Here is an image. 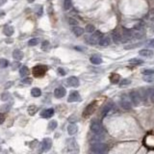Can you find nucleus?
I'll list each match as a JSON object with an SVG mask.
<instances>
[{"instance_id":"obj_29","label":"nucleus","mask_w":154,"mask_h":154,"mask_svg":"<svg viewBox=\"0 0 154 154\" xmlns=\"http://www.w3.org/2000/svg\"><path fill=\"white\" fill-rule=\"evenodd\" d=\"M134 29H136V30H144V21H139L138 23L134 25Z\"/></svg>"},{"instance_id":"obj_48","label":"nucleus","mask_w":154,"mask_h":154,"mask_svg":"<svg viewBox=\"0 0 154 154\" xmlns=\"http://www.w3.org/2000/svg\"><path fill=\"white\" fill-rule=\"evenodd\" d=\"M148 46L149 47H152V48H154V39L153 40H151V41H149V42H148Z\"/></svg>"},{"instance_id":"obj_5","label":"nucleus","mask_w":154,"mask_h":154,"mask_svg":"<svg viewBox=\"0 0 154 154\" xmlns=\"http://www.w3.org/2000/svg\"><path fill=\"white\" fill-rule=\"evenodd\" d=\"M46 71H47L46 65H38L33 67V75L37 77V78H41V77L44 76V74L46 73Z\"/></svg>"},{"instance_id":"obj_33","label":"nucleus","mask_w":154,"mask_h":154,"mask_svg":"<svg viewBox=\"0 0 154 154\" xmlns=\"http://www.w3.org/2000/svg\"><path fill=\"white\" fill-rule=\"evenodd\" d=\"M144 81L148 82V83L154 82V74H150V75H144Z\"/></svg>"},{"instance_id":"obj_31","label":"nucleus","mask_w":154,"mask_h":154,"mask_svg":"<svg viewBox=\"0 0 154 154\" xmlns=\"http://www.w3.org/2000/svg\"><path fill=\"white\" fill-rule=\"evenodd\" d=\"M8 65H9V62L7 59H0V68H6Z\"/></svg>"},{"instance_id":"obj_6","label":"nucleus","mask_w":154,"mask_h":154,"mask_svg":"<svg viewBox=\"0 0 154 154\" xmlns=\"http://www.w3.org/2000/svg\"><path fill=\"white\" fill-rule=\"evenodd\" d=\"M144 144L149 149H154V133H148L144 136Z\"/></svg>"},{"instance_id":"obj_24","label":"nucleus","mask_w":154,"mask_h":154,"mask_svg":"<svg viewBox=\"0 0 154 154\" xmlns=\"http://www.w3.org/2000/svg\"><path fill=\"white\" fill-rule=\"evenodd\" d=\"M112 108H113V104L112 103H108V104L105 105L104 108L102 109V116H103V117L106 116L107 114L109 113L111 110H112Z\"/></svg>"},{"instance_id":"obj_46","label":"nucleus","mask_w":154,"mask_h":154,"mask_svg":"<svg viewBox=\"0 0 154 154\" xmlns=\"http://www.w3.org/2000/svg\"><path fill=\"white\" fill-rule=\"evenodd\" d=\"M5 121V115L2 113H0V124H2Z\"/></svg>"},{"instance_id":"obj_11","label":"nucleus","mask_w":154,"mask_h":154,"mask_svg":"<svg viewBox=\"0 0 154 154\" xmlns=\"http://www.w3.org/2000/svg\"><path fill=\"white\" fill-rule=\"evenodd\" d=\"M112 39L113 42L115 44H121V42H123V38H122V34L119 33V31L118 29L114 30L112 33Z\"/></svg>"},{"instance_id":"obj_16","label":"nucleus","mask_w":154,"mask_h":154,"mask_svg":"<svg viewBox=\"0 0 154 154\" xmlns=\"http://www.w3.org/2000/svg\"><path fill=\"white\" fill-rule=\"evenodd\" d=\"M111 44V38L109 36H102L98 42V44L100 46H108Z\"/></svg>"},{"instance_id":"obj_12","label":"nucleus","mask_w":154,"mask_h":154,"mask_svg":"<svg viewBox=\"0 0 154 154\" xmlns=\"http://www.w3.org/2000/svg\"><path fill=\"white\" fill-rule=\"evenodd\" d=\"M80 99H81V96L79 95V93L77 92V91H73V92H71L70 93V95H68L67 101L68 102H77V101H80Z\"/></svg>"},{"instance_id":"obj_14","label":"nucleus","mask_w":154,"mask_h":154,"mask_svg":"<svg viewBox=\"0 0 154 154\" xmlns=\"http://www.w3.org/2000/svg\"><path fill=\"white\" fill-rule=\"evenodd\" d=\"M65 93H67V92H65V89L64 87H59L54 91V95H55V97H57V98L64 97L65 95Z\"/></svg>"},{"instance_id":"obj_44","label":"nucleus","mask_w":154,"mask_h":154,"mask_svg":"<svg viewBox=\"0 0 154 154\" xmlns=\"http://www.w3.org/2000/svg\"><path fill=\"white\" fill-rule=\"evenodd\" d=\"M142 44H129V45H125L124 48L125 49H132V48H135L139 45H141Z\"/></svg>"},{"instance_id":"obj_20","label":"nucleus","mask_w":154,"mask_h":154,"mask_svg":"<svg viewBox=\"0 0 154 154\" xmlns=\"http://www.w3.org/2000/svg\"><path fill=\"white\" fill-rule=\"evenodd\" d=\"M72 32L74 33V35L77 36V37H80L83 35V33H84V29L82 27L80 26H73L72 28Z\"/></svg>"},{"instance_id":"obj_35","label":"nucleus","mask_w":154,"mask_h":154,"mask_svg":"<svg viewBox=\"0 0 154 154\" xmlns=\"http://www.w3.org/2000/svg\"><path fill=\"white\" fill-rule=\"evenodd\" d=\"M85 30H86V32H88V33H93V32H95V26H93V24H88Z\"/></svg>"},{"instance_id":"obj_37","label":"nucleus","mask_w":154,"mask_h":154,"mask_svg":"<svg viewBox=\"0 0 154 154\" xmlns=\"http://www.w3.org/2000/svg\"><path fill=\"white\" fill-rule=\"evenodd\" d=\"M129 84H131V80H129V79H122L121 83H119V86L124 87V86H128Z\"/></svg>"},{"instance_id":"obj_9","label":"nucleus","mask_w":154,"mask_h":154,"mask_svg":"<svg viewBox=\"0 0 154 154\" xmlns=\"http://www.w3.org/2000/svg\"><path fill=\"white\" fill-rule=\"evenodd\" d=\"M121 106L123 108L124 110H130L132 105H131V101L130 99L127 97L126 95H122L121 99Z\"/></svg>"},{"instance_id":"obj_25","label":"nucleus","mask_w":154,"mask_h":154,"mask_svg":"<svg viewBox=\"0 0 154 154\" xmlns=\"http://www.w3.org/2000/svg\"><path fill=\"white\" fill-rule=\"evenodd\" d=\"M28 73H29V70H28V67L26 65H22L20 67V70H19V75L20 77H25L28 75Z\"/></svg>"},{"instance_id":"obj_38","label":"nucleus","mask_w":154,"mask_h":154,"mask_svg":"<svg viewBox=\"0 0 154 154\" xmlns=\"http://www.w3.org/2000/svg\"><path fill=\"white\" fill-rule=\"evenodd\" d=\"M56 127H57V121H51L49 122V124H48V128H49L50 130H54Z\"/></svg>"},{"instance_id":"obj_7","label":"nucleus","mask_w":154,"mask_h":154,"mask_svg":"<svg viewBox=\"0 0 154 154\" xmlns=\"http://www.w3.org/2000/svg\"><path fill=\"white\" fill-rule=\"evenodd\" d=\"M130 99L135 106H139L142 100V96H141V93L137 92V91H132V92L130 93Z\"/></svg>"},{"instance_id":"obj_39","label":"nucleus","mask_w":154,"mask_h":154,"mask_svg":"<svg viewBox=\"0 0 154 154\" xmlns=\"http://www.w3.org/2000/svg\"><path fill=\"white\" fill-rule=\"evenodd\" d=\"M11 97V95L9 93H3V95H1V100H3V101H7V100H9Z\"/></svg>"},{"instance_id":"obj_27","label":"nucleus","mask_w":154,"mask_h":154,"mask_svg":"<svg viewBox=\"0 0 154 154\" xmlns=\"http://www.w3.org/2000/svg\"><path fill=\"white\" fill-rule=\"evenodd\" d=\"M37 111H38V107L35 106V105H30V106L28 107V114H29L30 116H34Z\"/></svg>"},{"instance_id":"obj_45","label":"nucleus","mask_w":154,"mask_h":154,"mask_svg":"<svg viewBox=\"0 0 154 154\" xmlns=\"http://www.w3.org/2000/svg\"><path fill=\"white\" fill-rule=\"evenodd\" d=\"M22 83L25 84V85H30V84H32V79L31 78H25L22 80Z\"/></svg>"},{"instance_id":"obj_32","label":"nucleus","mask_w":154,"mask_h":154,"mask_svg":"<svg viewBox=\"0 0 154 154\" xmlns=\"http://www.w3.org/2000/svg\"><path fill=\"white\" fill-rule=\"evenodd\" d=\"M42 49L44 50V51H48L50 49V44L48 41H44V42H42Z\"/></svg>"},{"instance_id":"obj_30","label":"nucleus","mask_w":154,"mask_h":154,"mask_svg":"<svg viewBox=\"0 0 154 154\" xmlns=\"http://www.w3.org/2000/svg\"><path fill=\"white\" fill-rule=\"evenodd\" d=\"M39 42H40V40L38 38H34V39H31L28 42V45L29 46H36V45H38Z\"/></svg>"},{"instance_id":"obj_23","label":"nucleus","mask_w":154,"mask_h":154,"mask_svg":"<svg viewBox=\"0 0 154 154\" xmlns=\"http://www.w3.org/2000/svg\"><path fill=\"white\" fill-rule=\"evenodd\" d=\"M90 60H91V62H92V64H93V65H100L102 63L101 57H99L97 55H93L91 57Z\"/></svg>"},{"instance_id":"obj_36","label":"nucleus","mask_w":154,"mask_h":154,"mask_svg":"<svg viewBox=\"0 0 154 154\" xmlns=\"http://www.w3.org/2000/svg\"><path fill=\"white\" fill-rule=\"evenodd\" d=\"M71 8V0H65L64 1V9L70 10Z\"/></svg>"},{"instance_id":"obj_10","label":"nucleus","mask_w":154,"mask_h":154,"mask_svg":"<svg viewBox=\"0 0 154 154\" xmlns=\"http://www.w3.org/2000/svg\"><path fill=\"white\" fill-rule=\"evenodd\" d=\"M52 147V141L50 138H44L42 142V150L44 152H47Z\"/></svg>"},{"instance_id":"obj_28","label":"nucleus","mask_w":154,"mask_h":154,"mask_svg":"<svg viewBox=\"0 0 154 154\" xmlns=\"http://www.w3.org/2000/svg\"><path fill=\"white\" fill-rule=\"evenodd\" d=\"M142 63H144V62H142V60L137 59V58H133V59H130V60H129V64L133 65H142Z\"/></svg>"},{"instance_id":"obj_15","label":"nucleus","mask_w":154,"mask_h":154,"mask_svg":"<svg viewBox=\"0 0 154 154\" xmlns=\"http://www.w3.org/2000/svg\"><path fill=\"white\" fill-rule=\"evenodd\" d=\"M139 54L142 57H145V58H151V57L154 56V51H152L151 49H147V48H144V49L140 50Z\"/></svg>"},{"instance_id":"obj_17","label":"nucleus","mask_w":154,"mask_h":154,"mask_svg":"<svg viewBox=\"0 0 154 154\" xmlns=\"http://www.w3.org/2000/svg\"><path fill=\"white\" fill-rule=\"evenodd\" d=\"M54 115V110L52 108H49V109H45L41 113V117L44 119H49Z\"/></svg>"},{"instance_id":"obj_42","label":"nucleus","mask_w":154,"mask_h":154,"mask_svg":"<svg viewBox=\"0 0 154 154\" xmlns=\"http://www.w3.org/2000/svg\"><path fill=\"white\" fill-rule=\"evenodd\" d=\"M19 67H20V63H19V62H15V63H13V64H12V70H18Z\"/></svg>"},{"instance_id":"obj_50","label":"nucleus","mask_w":154,"mask_h":154,"mask_svg":"<svg viewBox=\"0 0 154 154\" xmlns=\"http://www.w3.org/2000/svg\"><path fill=\"white\" fill-rule=\"evenodd\" d=\"M4 14H5V13L3 12V11H0V16H3Z\"/></svg>"},{"instance_id":"obj_19","label":"nucleus","mask_w":154,"mask_h":154,"mask_svg":"<svg viewBox=\"0 0 154 154\" xmlns=\"http://www.w3.org/2000/svg\"><path fill=\"white\" fill-rule=\"evenodd\" d=\"M77 131H78V127L75 123H71L67 126V133L70 135H74L77 133Z\"/></svg>"},{"instance_id":"obj_3","label":"nucleus","mask_w":154,"mask_h":154,"mask_svg":"<svg viewBox=\"0 0 154 154\" xmlns=\"http://www.w3.org/2000/svg\"><path fill=\"white\" fill-rule=\"evenodd\" d=\"M67 147L68 152L71 154H79V144H77L76 140L68 139L67 141Z\"/></svg>"},{"instance_id":"obj_49","label":"nucleus","mask_w":154,"mask_h":154,"mask_svg":"<svg viewBox=\"0 0 154 154\" xmlns=\"http://www.w3.org/2000/svg\"><path fill=\"white\" fill-rule=\"evenodd\" d=\"M6 2H7V0H0V7L3 6V5L6 3Z\"/></svg>"},{"instance_id":"obj_51","label":"nucleus","mask_w":154,"mask_h":154,"mask_svg":"<svg viewBox=\"0 0 154 154\" xmlns=\"http://www.w3.org/2000/svg\"><path fill=\"white\" fill-rule=\"evenodd\" d=\"M27 1L29 2V3H32V2H34V1H35V0H27Z\"/></svg>"},{"instance_id":"obj_26","label":"nucleus","mask_w":154,"mask_h":154,"mask_svg":"<svg viewBox=\"0 0 154 154\" xmlns=\"http://www.w3.org/2000/svg\"><path fill=\"white\" fill-rule=\"evenodd\" d=\"M31 95H32V96H34V97H39V96L42 95V92L39 88H33V89L31 90Z\"/></svg>"},{"instance_id":"obj_2","label":"nucleus","mask_w":154,"mask_h":154,"mask_svg":"<svg viewBox=\"0 0 154 154\" xmlns=\"http://www.w3.org/2000/svg\"><path fill=\"white\" fill-rule=\"evenodd\" d=\"M108 150V147L105 144L101 142H95L91 147V151L93 154H106Z\"/></svg>"},{"instance_id":"obj_13","label":"nucleus","mask_w":154,"mask_h":154,"mask_svg":"<svg viewBox=\"0 0 154 154\" xmlns=\"http://www.w3.org/2000/svg\"><path fill=\"white\" fill-rule=\"evenodd\" d=\"M67 86H70V87L76 88V87L79 86V80H78V78L75 76H70L67 78Z\"/></svg>"},{"instance_id":"obj_4","label":"nucleus","mask_w":154,"mask_h":154,"mask_svg":"<svg viewBox=\"0 0 154 154\" xmlns=\"http://www.w3.org/2000/svg\"><path fill=\"white\" fill-rule=\"evenodd\" d=\"M101 37H102L101 33L99 32V31H97V32H95L93 34H92V35L87 36L86 38H85V41H86V42L88 44L95 45V44H98V42H99V40H100Z\"/></svg>"},{"instance_id":"obj_34","label":"nucleus","mask_w":154,"mask_h":154,"mask_svg":"<svg viewBox=\"0 0 154 154\" xmlns=\"http://www.w3.org/2000/svg\"><path fill=\"white\" fill-rule=\"evenodd\" d=\"M147 95L149 96L150 100L154 102V88H150V89L147 90Z\"/></svg>"},{"instance_id":"obj_47","label":"nucleus","mask_w":154,"mask_h":154,"mask_svg":"<svg viewBox=\"0 0 154 154\" xmlns=\"http://www.w3.org/2000/svg\"><path fill=\"white\" fill-rule=\"evenodd\" d=\"M58 72H59L60 74H61L62 76L65 75V71L64 70H63V68H61V67H60V68H58Z\"/></svg>"},{"instance_id":"obj_43","label":"nucleus","mask_w":154,"mask_h":154,"mask_svg":"<svg viewBox=\"0 0 154 154\" xmlns=\"http://www.w3.org/2000/svg\"><path fill=\"white\" fill-rule=\"evenodd\" d=\"M142 74H144V75H150V74H154V70H142Z\"/></svg>"},{"instance_id":"obj_40","label":"nucleus","mask_w":154,"mask_h":154,"mask_svg":"<svg viewBox=\"0 0 154 154\" xmlns=\"http://www.w3.org/2000/svg\"><path fill=\"white\" fill-rule=\"evenodd\" d=\"M68 23H70V25H72V26H76V25L78 24V21H77L75 18H68Z\"/></svg>"},{"instance_id":"obj_1","label":"nucleus","mask_w":154,"mask_h":154,"mask_svg":"<svg viewBox=\"0 0 154 154\" xmlns=\"http://www.w3.org/2000/svg\"><path fill=\"white\" fill-rule=\"evenodd\" d=\"M91 131L96 136H103L104 129L102 127L100 121L97 119H93L91 122Z\"/></svg>"},{"instance_id":"obj_18","label":"nucleus","mask_w":154,"mask_h":154,"mask_svg":"<svg viewBox=\"0 0 154 154\" xmlns=\"http://www.w3.org/2000/svg\"><path fill=\"white\" fill-rule=\"evenodd\" d=\"M13 57H14V59H16V61H19V60L23 59L24 54H23V52H22L21 50L16 49V50L13 52Z\"/></svg>"},{"instance_id":"obj_21","label":"nucleus","mask_w":154,"mask_h":154,"mask_svg":"<svg viewBox=\"0 0 154 154\" xmlns=\"http://www.w3.org/2000/svg\"><path fill=\"white\" fill-rule=\"evenodd\" d=\"M121 80V76L118 73H112L110 76V81L112 84H118Z\"/></svg>"},{"instance_id":"obj_22","label":"nucleus","mask_w":154,"mask_h":154,"mask_svg":"<svg viewBox=\"0 0 154 154\" xmlns=\"http://www.w3.org/2000/svg\"><path fill=\"white\" fill-rule=\"evenodd\" d=\"M14 32H15V30H14V27L13 26H10V25H7V26H5L4 29H3V33L6 36H8V37L12 36L13 34H14Z\"/></svg>"},{"instance_id":"obj_8","label":"nucleus","mask_w":154,"mask_h":154,"mask_svg":"<svg viewBox=\"0 0 154 154\" xmlns=\"http://www.w3.org/2000/svg\"><path fill=\"white\" fill-rule=\"evenodd\" d=\"M95 108H96V101H93L92 103H90L86 108H85V110L83 112L84 118H89L91 115H93V113L95 111Z\"/></svg>"},{"instance_id":"obj_41","label":"nucleus","mask_w":154,"mask_h":154,"mask_svg":"<svg viewBox=\"0 0 154 154\" xmlns=\"http://www.w3.org/2000/svg\"><path fill=\"white\" fill-rule=\"evenodd\" d=\"M147 18L148 19H150V20L154 21V9H151L149 11V13H148V15H147Z\"/></svg>"}]
</instances>
